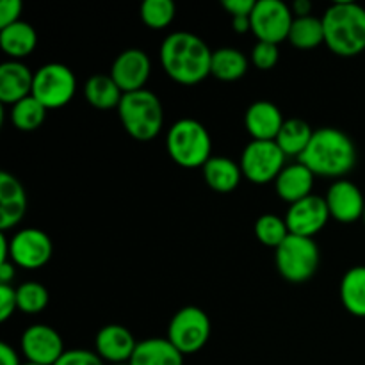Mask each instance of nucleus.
<instances>
[{
    "label": "nucleus",
    "instance_id": "1",
    "mask_svg": "<svg viewBox=\"0 0 365 365\" xmlns=\"http://www.w3.org/2000/svg\"><path fill=\"white\" fill-rule=\"evenodd\" d=\"M159 56L163 70L177 84L195 86L210 75L212 50L192 32H171L164 38Z\"/></svg>",
    "mask_w": 365,
    "mask_h": 365
},
{
    "label": "nucleus",
    "instance_id": "2",
    "mask_svg": "<svg viewBox=\"0 0 365 365\" xmlns=\"http://www.w3.org/2000/svg\"><path fill=\"white\" fill-rule=\"evenodd\" d=\"M356 146L346 132L335 127L314 130L312 139L298 163L305 164L316 177L344 178L356 166Z\"/></svg>",
    "mask_w": 365,
    "mask_h": 365
},
{
    "label": "nucleus",
    "instance_id": "3",
    "mask_svg": "<svg viewBox=\"0 0 365 365\" xmlns=\"http://www.w3.org/2000/svg\"><path fill=\"white\" fill-rule=\"evenodd\" d=\"M324 45L341 57H355L365 50V7L335 2L321 16Z\"/></svg>",
    "mask_w": 365,
    "mask_h": 365
},
{
    "label": "nucleus",
    "instance_id": "4",
    "mask_svg": "<svg viewBox=\"0 0 365 365\" xmlns=\"http://www.w3.org/2000/svg\"><path fill=\"white\" fill-rule=\"evenodd\" d=\"M121 125L130 138L152 141L164 125V109L160 98L150 89L125 93L118 106Z\"/></svg>",
    "mask_w": 365,
    "mask_h": 365
},
{
    "label": "nucleus",
    "instance_id": "5",
    "mask_svg": "<svg viewBox=\"0 0 365 365\" xmlns=\"http://www.w3.org/2000/svg\"><path fill=\"white\" fill-rule=\"evenodd\" d=\"M166 148L178 166L195 170L205 166L212 157V139L202 121L182 118L168 130Z\"/></svg>",
    "mask_w": 365,
    "mask_h": 365
},
{
    "label": "nucleus",
    "instance_id": "6",
    "mask_svg": "<svg viewBox=\"0 0 365 365\" xmlns=\"http://www.w3.org/2000/svg\"><path fill=\"white\" fill-rule=\"evenodd\" d=\"M319 259L321 255L316 241L299 235L291 234L274 250L278 273L291 284L309 282L319 267Z\"/></svg>",
    "mask_w": 365,
    "mask_h": 365
},
{
    "label": "nucleus",
    "instance_id": "7",
    "mask_svg": "<svg viewBox=\"0 0 365 365\" xmlns=\"http://www.w3.org/2000/svg\"><path fill=\"white\" fill-rule=\"evenodd\" d=\"M77 77L66 64L48 63L34 71L32 96L46 109H61L73 100Z\"/></svg>",
    "mask_w": 365,
    "mask_h": 365
},
{
    "label": "nucleus",
    "instance_id": "8",
    "mask_svg": "<svg viewBox=\"0 0 365 365\" xmlns=\"http://www.w3.org/2000/svg\"><path fill=\"white\" fill-rule=\"evenodd\" d=\"M210 319L200 307H184L178 310L168 327V341L182 353L192 355L205 348L210 339Z\"/></svg>",
    "mask_w": 365,
    "mask_h": 365
},
{
    "label": "nucleus",
    "instance_id": "9",
    "mask_svg": "<svg viewBox=\"0 0 365 365\" xmlns=\"http://www.w3.org/2000/svg\"><path fill=\"white\" fill-rule=\"evenodd\" d=\"M285 157L277 141H252L242 150L239 166L253 184H269L284 171Z\"/></svg>",
    "mask_w": 365,
    "mask_h": 365
},
{
    "label": "nucleus",
    "instance_id": "10",
    "mask_svg": "<svg viewBox=\"0 0 365 365\" xmlns=\"http://www.w3.org/2000/svg\"><path fill=\"white\" fill-rule=\"evenodd\" d=\"M250 20L253 36L259 41L278 45L289 38L294 14L282 0H259Z\"/></svg>",
    "mask_w": 365,
    "mask_h": 365
},
{
    "label": "nucleus",
    "instance_id": "11",
    "mask_svg": "<svg viewBox=\"0 0 365 365\" xmlns=\"http://www.w3.org/2000/svg\"><path fill=\"white\" fill-rule=\"evenodd\" d=\"M9 260L21 269H39L52 259L53 246L39 228H24L9 239Z\"/></svg>",
    "mask_w": 365,
    "mask_h": 365
},
{
    "label": "nucleus",
    "instance_id": "12",
    "mask_svg": "<svg viewBox=\"0 0 365 365\" xmlns=\"http://www.w3.org/2000/svg\"><path fill=\"white\" fill-rule=\"evenodd\" d=\"M330 217L327 200L317 195H310L289 205L285 223L292 235L314 239V235L319 234L327 227Z\"/></svg>",
    "mask_w": 365,
    "mask_h": 365
},
{
    "label": "nucleus",
    "instance_id": "13",
    "mask_svg": "<svg viewBox=\"0 0 365 365\" xmlns=\"http://www.w3.org/2000/svg\"><path fill=\"white\" fill-rule=\"evenodd\" d=\"M21 353L27 362L39 365H56L64 355V344L57 330L48 324H32L21 334Z\"/></svg>",
    "mask_w": 365,
    "mask_h": 365
},
{
    "label": "nucleus",
    "instance_id": "14",
    "mask_svg": "<svg viewBox=\"0 0 365 365\" xmlns=\"http://www.w3.org/2000/svg\"><path fill=\"white\" fill-rule=\"evenodd\" d=\"M152 73V61L148 53L139 48L123 50L110 66V77L123 93H134L145 89Z\"/></svg>",
    "mask_w": 365,
    "mask_h": 365
},
{
    "label": "nucleus",
    "instance_id": "15",
    "mask_svg": "<svg viewBox=\"0 0 365 365\" xmlns=\"http://www.w3.org/2000/svg\"><path fill=\"white\" fill-rule=\"evenodd\" d=\"M324 200L330 216L339 223H355L364 217L365 198L362 191L359 185L346 178L335 180L328 189Z\"/></svg>",
    "mask_w": 365,
    "mask_h": 365
},
{
    "label": "nucleus",
    "instance_id": "16",
    "mask_svg": "<svg viewBox=\"0 0 365 365\" xmlns=\"http://www.w3.org/2000/svg\"><path fill=\"white\" fill-rule=\"evenodd\" d=\"M135 348H138V342H135L134 335L121 324H106L96 334V355L106 362H110V365L130 362Z\"/></svg>",
    "mask_w": 365,
    "mask_h": 365
},
{
    "label": "nucleus",
    "instance_id": "17",
    "mask_svg": "<svg viewBox=\"0 0 365 365\" xmlns=\"http://www.w3.org/2000/svg\"><path fill=\"white\" fill-rule=\"evenodd\" d=\"M285 120L278 106L269 100H257L245 114V125L253 141H274Z\"/></svg>",
    "mask_w": 365,
    "mask_h": 365
},
{
    "label": "nucleus",
    "instance_id": "18",
    "mask_svg": "<svg viewBox=\"0 0 365 365\" xmlns=\"http://www.w3.org/2000/svg\"><path fill=\"white\" fill-rule=\"evenodd\" d=\"M27 212V192L14 175L0 173V228L7 230L20 225Z\"/></svg>",
    "mask_w": 365,
    "mask_h": 365
},
{
    "label": "nucleus",
    "instance_id": "19",
    "mask_svg": "<svg viewBox=\"0 0 365 365\" xmlns=\"http://www.w3.org/2000/svg\"><path fill=\"white\" fill-rule=\"evenodd\" d=\"M34 71L21 61H6L0 64V100L4 106L18 103L32 95Z\"/></svg>",
    "mask_w": 365,
    "mask_h": 365
},
{
    "label": "nucleus",
    "instance_id": "20",
    "mask_svg": "<svg viewBox=\"0 0 365 365\" xmlns=\"http://www.w3.org/2000/svg\"><path fill=\"white\" fill-rule=\"evenodd\" d=\"M314 178H316V175L305 164H289L274 180V189H277V195L280 196V200L292 205V203L312 195Z\"/></svg>",
    "mask_w": 365,
    "mask_h": 365
},
{
    "label": "nucleus",
    "instance_id": "21",
    "mask_svg": "<svg viewBox=\"0 0 365 365\" xmlns=\"http://www.w3.org/2000/svg\"><path fill=\"white\" fill-rule=\"evenodd\" d=\"M202 170L205 184L212 191L223 192V195L235 191L241 184V178L245 177L241 166L223 155H212Z\"/></svg>",
    "mask_w": 365,
    "mask_h": 365
},
{
    "label": "nucleus",
    "instance_id": "22",
    "mask_svg": "<svg viewBox=\"0 0 365 365\" xmlns=\"http://www.w3.org/2000/svg\"><path fill=\"white\" fill-rule=\"evenodd\" d=\"M128 365H184V355L168 339H145L138 342Z\"/></svg>",
    "mask_w": 365,
    "mask_h": 365
},
{
    "label": "nucleus",
    "instance_id": "23",
    "mask_svg": "<svg viewBox=\"0 0 365 365\" xmlns=\"http://www.w3.org/2000/svg\"><path fill=\"white\" fill-rule=\"evenodd\" d=\"M38 45V34L27 21H16L6 29H0V48L13 61L31 56Z\"/></svg>",
    "mask_w": 365,
    "mask_h": 365
},
{
    "label": "nucleus",
    "instance_id": "24",
    "mask_svg": "<svg viewBox=\"0 0 365 365\" xmlns=\"http://www.w3.org/2000/svg\"><path fill=\"white\" fill-rule=\"evenodd\" d=\"M123 95L125 93L118 88V84L110 75H93L84 86V96L89 106L100 110H109L114 109V107L118 109Z\"/></svg>",
    "mask_w": 365,
    "mask_h": 365
},
{
    "label": "nucleus",
    "instance_id": "25",
    "mask_svg": "<svg viewBox=\"0 0 365 365\" xmlns=\"http://www.w3.org/2000/svg\"><path fill=\"white\" fill-rule=\"evenodd\" d=\"M250 61L241 50L237 48H217L212 52V63H210V75L223 82L239 81L246 75Z\"/></svg>",
    "mask_w": 365,
    "mask_h": 365
},
{
    "label": "nucleus",
    "instance_id": "26",
    "mask_svg": "<svg viewBox=\"0 0 365 365\" xmlns=\"http://www.w3.org/2000/svg\"><path fill=\"white\" fill-rule=\"evenodd\" d=\"M341 302L351 316L365 317V266L346 271L341 280Z\"/></svg>",
    "mask_w": 365,
    "mask_h": 365
},
{
    "label": "nucleus",
    "instance_id": "27",
    "mask_svg": "<svg viewBox=\"0 0 365 365\" xmlns=\"http://www.w3.org/2000/svg\"><path fill=\"white\" fill-rule=\"evenodd\" d=\"M314 130L305 120L302 118H289L285 120L284 127H282L280 134L274 139L277 145L280 146L282 152L287 157H302L309 146L310 139H312Z\"/></svg>",
    "mask_w": 365,
    "mask_h": 365
},
{
    "label": "nucleus",
    "instance_id": "28",
    "mask_svg": "<svg viewBox=\"0 0 365 365\" xmlns=\"http://www.w3.org/2000/svg\"><path fill=\"white\" fill-rule=\"evenodd\" d=\"M289 43L294 48L299 50H312L317 48L324 43V27L323 20L314 14L310 16H294V21L291 25L289 32Z\"/></svg>",
    "mask_w": 365,
    "mask_h": 365
},
{
    "label": "nucleus",
    "instance_id": "29",
    "mask_svg": "<svg viewBox=\"0 0 365 365\" xmlns=\"http://www.w3.org/2000/svg\"><path fill=\"white\" fill-rule=\"evenodd\" d=\"M46 110L48 109L31 95L11 107V123L21 132H34L45 123Z\"/></svg>",
    "mask_w": 365,
    "mask_h": 365
},
{
    "label": "nucleus",
    "instance_id": "30",
    "mask_svg": "<svg viewBox=\"0 0 365 365\" xmlns=\"http://www.w3.org/2000/svg\"><path fill=\"white\" fill-rule=\"evenodd\" d=\"M255 235L264 246L277 250L291 235V232L285 223V217L277 214H262L255 221Z\"/></svg>",
    "mask_w": 365,
    "mask_h": 365
},
{
    "label": "nucleus",
    "instance_id": "31",
    "mask_svg": "<svg viewBox=\"0 0 365 365\" xmlns=\"http://www.w3.org/2000/svg\"><path fill=\"white\" fill-rule=\"evenodd\" d=\"M16 299L20 312L34 316L46 309L50 296L45 285L39 282H24L16 287Z\"/></svg>",
    "mask_w": 365,
    "mask_h": 365
},
{
    "label": "nucleus",
    "instance_id": "32",
    "mask_svg": "<svg viewBox=\"0 0 365 365\" xmlns=\"http://www.w3.org/2000/svg\"><path fill=\"white\" fill-rule=\"evenodd\" d=\"M175 13L177 7L171 0H145L139 9L143 24L153 31L166 29L175 20Z\"/></svg>",
    "mask_w": 365,
    "mask_h": 365
},
{
    "label": "nucleus",
    "instance_id": "33",
    "mask_svg": "<svg viewBox=\"0 0 365 365\" xmlns=\"http://www.w3.org/2000/svg\"><path fill=\"white\" fill-rule=\"evenodd\" d=\"M278 59H280V50H278V45H273V43L259 41L252 50V63L255 64L259 70L267 71L273 70L278 64Z\"/></svg>",
    "mask_w": 365,
    "mask_h": 365
},
{
    "label": "nucleus",
    "instance_id": "34",
    "mask_svg": "<svg viewBox=\"0 0 365 365\" xmlns=\"http://www.w3.org/2000/svg\"><path fill=\"white\" fill-rule=\"evenodd\" d=\"M56 365H103V360L96 355V351L88 349H70L57 360Z\"/></svg>",
    "mask_w": 365,
    "mask_h": 365
},
{
    "label": "nucleus",
    "instance_id": "35",
    "mask_svg": "<svg viewBox=\"0 0 365 365\" xmlns=\"http://www.w3.org/2000/svg\"><path fill=\"white\" fill-rule=\"evenodd\" d=\"M18 310V299H16V289L11 285L0 284V321L6 323L11 316Z\"/></svg>",
    "mask_w": 365,
    "mask_h": 365
},
{
    "label": "nucleus",
    "instance_id": "36",
    "mask_svg": "<svg viewBox=\"0 0 365 365\" xmlns=\"http://www.w3.org/2000/svg\"><path fill=\"white\" fill-rule=\"evenodd\" d=\"M21 9H24L21 0H2L0 2V29H6L20 21Z\"/></svg>",
    "mask_w": 365,
    "mask_h": 365
},
{
    "label": "nucleus",
    "instance_id": "37",
    "mask_svg": "<svg viewBox=\"0 0 365 365\" xmlns=\"http://www.w3.org/2000/svg\"><path fill=\"white\" fill-rule=\"evenodd\" d=\"M223 9L232 14V18H242L252 16L253 9H255V0H223L221 2Z\"/></svg>",
    "mask_w": 365,
    "mask_h": 365
},
{
    "label": "nucleus",
    "instance_id": "38",
    "mask_svg": "<svg viewBox=\"0 0 365 365\" xmlns=\"http://www.w3.org/2000/svg\"><path fill=\"white\" fill-rule=\"evenodd\" d=\"M0 365H21L18 353L7 342L0 344Z\"/></svg>",
    "mask_w": 365,
    "mask_h": 365
},
{
    "label": "nucleus",
    "instance_id": "39",
    "mask_svg": "<svg viewBox=\"0 0 365 365\" xmlns=\"http://www.w3.org/2000/svg\"><path fill=\"white\" fill-rule=\"evenodd\" d=\"M14 264L11 260L7 262H0V284L11 285V280L14 278Z\"/></svg>",
    "mask_w": 365,
    "mask_h": 365
},
{
    "label": "nucleus",
    "instance_id": "40",
    "mask_svg": "<svg viewBox=\"0 0 365 365\" xmlns=\"http://www.w3.org/2000/svg\"><path fill=\"white\" fill-rule=\"evenodd\" d=\"M292 14L296 18L299 16H310L312 14V4L309 0H296L294 6H292Z\"/></svg>",
    "mask_w": 365,
    "mask_h": 365
},
{
    "label": "nucleus",
    "instance_id": "41",
    "mask_svg": "<svg viewBox=\"0 0 365 365\" xmlns=\"http://www.w3.org/2000/svg\"><path fill=\"white\" fill-rule=\"evenodd\" d=\"M232 25H234V31L237 34H245V32L252 31V20H250V16L232 18Z\"/></svg>",
    "mask_w": 365,
    "mask_h": 365
},
{
    "label": "nucleus",
    "instance_id": "42",
    "mask_svg": "<svg viewBox=\"0 0 365 365\" xmlns=\"http://www.w3.org/2000/svg\"><path fill=\"white\" fill-rule=\"evenodd\" d=\"M21 365H39V364H32V362H27V364H21Z\"/></svg>",
    "mask_w": 365,
    "mask_h": 365
},
{
    "label": "nucleus",
    "instance_id": "43",
    "mask_svg": "<svg viewBox=\"0 0 365 365\" xmlns=\"http://www.w3.org/2000/svg\"><path fill=\"white\" fill-rule=\"evenodd\" d=\"M362 220H364V225H365V210H364V217H362Z\"/></svg>",
    "mask_w": 365,
    "mask_h": 365
},
{
    "label": "nucleus",
    "instance_id": "44",
    "mask_svg": "<svg viewBox=\"0 0 365 365\" xmlns=\"http://www.w3.org/2000/svg\"><path fill=\"white\" fill-rule=\"evenodd\" d=\"M118 365H128V364H118Z\"/></svg>",
    "mask_w": 365,
    "mask_h": 365
}]
</instances>
